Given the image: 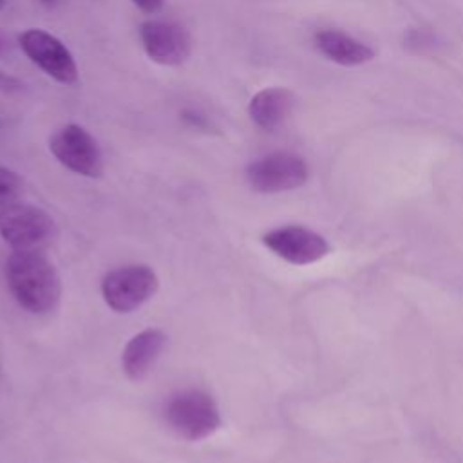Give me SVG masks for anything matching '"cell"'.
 Returning <instances> with one entry per match:
<instances>
[{
    "mask_svg": "<svg viewBox=\"0 0 463 463\" xmlns=\"http://www.w3.org/2000/svg\"><path fill=\"white\" fill-rule=\"evenodd\" d=\"M251 190L259 194H280L300 188L309 179L306 159L293 152H271L253 159L244 170Z\"/></svg>",
    "mask_w": 463,
    "mask_h": 463,
    "instance_id": "cell-5",
    "label": "cell"
},
{
    "mask_svg": "<svg viewBox=\"0 0 463 463\" xmlns=\"http://www.w3.org/2000/svg\"><path fill=\"white\" fill-rule=\"evenodd\" d=\"M139 40L146 56L159 65L177 67L192 54L188 29L172 20H145L139 25Z\"/></svg>",
    "mask_w": 463,
    "mask_h": 463,
    "instance_id": "cell-8",
    "label": "cell"
},
{
    "mask_svg": "<svg viewBox=\"0 0 463 463\" xmlns=\"http://www.w3.org/2000/svg\"><path fill=\"white\" fill-rule=\"evenodd\" d=\"M317 51L344 67H356L374 58V49L340 29H320L313 36Z\"/></svg>",
    "mask_w": 463,
    "mask_h": 463,
    "instance_id": "cell-12",
    "label": "cell"
},
{
    "mask_svg": "<svg viewBox=\"0 0 463 463\" xmlns=\"http://www.w3.org/2000/svg\"><path fill=\"white\" fill-rule=\"evenodd\" d=\"M165 344L166 335L157 327H148L134 335L121 353V369L127 378L132 382L145 380L165 349Z\"/></svg>",
    "mask_w": 463,
    "mask_h": 463,
    "instance_id": "cell-10",
    "label": "cell"
},
{
    "mask_svg": "<svg viewBox=\"0 0 463 463\" xmlns=\"http://www.w3.org/2000/svg\"><path fill=\"white\" fill-rule=\"evenodd\" d=\"M4 5H5V0H0V11L4 9Z\"/></svg>",
    "mask_w": 463,
    "mask_h": 463,
    "instance_id": "cell-17",
    "label": "cell"
},
{
    "mask_svg": "<svg viewBox=\"0 0 463 463\" xmlns=\"http://www.w3.org/2000/svg\"><path fill=\"white\" fill-rule=\"evenodd\" d=\"M43 5H49V7H52V5H58L61 0H40Z\"/></svg>",
    "mask_w": 463,
    "mask_h": 463,
    "instance_id": "cell-16",
    "label": "cell"
},
{
    "mask_svg": "<svg viewBox=\"0 0 463 463\" xmlns=\"http://www.w3.org/2000/svg\"><path fill=\"white\" fill-rule=\"evenodd\" d=\"M22 87L24 85H22V81L16 76H13V74H9L5 71H0V92L14 94V92H20Z\"/></svg>",
    "mask_w": 463,
    "mask_h": 463,
    "instance_id": "cell-14",
    "label": "cell"
},
{
    "mask_svg": "<svg viewBox=\"0 0 463 463\" xmlns=\"http://www.w3.org/2000/svg\"><path fill=\"white\" fill-rule=\"evenodd\" d=\"M49 150L60 165L83 177H101L103 154L94 136L78 123L60 127L49 139Z\"/></svg>",
    "mask_w": 463,
    "mask_h": 463,
    "instance_id": "cell-6",
    "label": "cell"
},
{
    "mask_svg": "<svg viewBox=\"0 0 463 463\" xmlns=\"http://www.w3.org/2000/svg\"><path fill=\"white\" fill-rule=\"evenodd\" d=\"M137 9H141L146 14H156L163 9L165 0H130Z\"/></svg>",
    "mask_w": 463,
    "mask_h": 463,
    "instance_id": "cell-15",
    "label": "cell"
},
{
    "mask_svg": "<svg viewBox=\"0 0 463 463\" xmlns=\"http://www.w3.org/2000/svg\"><path fill=\"white\" fill-rule=\"evenodd\" d=\"M168 429L181 439L201 441L221 429L222 418L215 400L201 389H183L163 409Z\"/></svg>",
    "mask_w": 463,
    "mask_h": 463,
    "instance_id": "cell-2",
    "label": "cell"
},
{
    "mask_svg": "<svg viewBox=\"0 0 463 463\" xmlns=\"http://www.w3.org/2000/svg\"><path fill=\"white\" fill-rule=\"evenodd\" d=\"M159 288L156 271L146 264H128L109 271L101 280V297L116 313H132L148 302Z\"/></svg>",
    "mask_w": 463,
    "mask_h": 463,
    "instance_id": "cell-4",
    "label": "cell"
},
{
    "mask_svg": "<svg viewBox=\"0 0 463 463\" xmlns=\"http://www.w3.org/2000/svg\"><path fill=\"white\" fill-rule=\"evenodd\" d=\"M0 235L13 251H43L56 237V224L45 210L14 201L0 208Z\"/></svg>",
    "mask_w": 463,
    "mask_h": 463,
    "instance_id": "cell-3",
    "label": "cell"
},
{
    "mask_svg": "<svg viewBox=\"0 0 463 463\" xmlns=\"http://www.w3.org/2000/svg\"><path fill=\"white\" fill-rule=\"evenodd\" d=\"M262 242L277 257L295 266L313 264L324 259L331 250L329 242L320 233L298 224L269 230L262 235Z\"/></svg>",
    "mask_w": 463,
    "mask_h": 463,
    "instance_id": "cell-9",
    "label": "cell"
},
{
    "mask_svg": "<svg viewBox=\"0 0 463 463\" xmlns=\"http://www.w3.org/2000/svg\"><path fill=\"white\" fill-rule=\"evenodd\" d=\"M295 105V96L286 87H266L251 96L248 116L264 132L279 130L289 118Z\"/></svg>",
    "mask_w": 463,
    "mask_h": 463,
    "instance_id": "cell-11",
    "label": "cell"
},
{
    "mask_svg": "<svg viewBox=\"0 0 463 463\" xmlns=\"http://www.w3.org/2000/svg\"><path fill=\"white\" fill-rule=\"evenodd\" d=\"M5 279L14 300L33 315L51 313L61 297V280L43 251H13L5 260Z\"/></svg>",
    "mask_w": 463,
    "mask_h": 463,
    "instance_id": "cell-1",
    "label": "cell"
},
{
    "mask_svg": "<svg viewBox=\"0 0 463 463\" xmlns=\"http://www.w3.org/2000/svg\"><path fill=\"white\" fill-rule=\"evenodd\" d=\"M22 188H24L22 177L14 170L0 165V208L14 201H20Z\"/></svg>",
    "mask_w": 463,
    "mask_h": 463,
    "instance_id": "cell-13",
    "label": "cell"
},
{
    "mask_svg": "<svg viewBox=\"0 0 463 463\" xmlns=\"http://www.w3.org/2000/svg\"><path fill=\"white\" fill-rule=\"evenodd\" d=\"M22 52L49 78L61 85H74L80 78L76 60L65 43L54 34L31 27L18 34Z\"/></svg>",
    "mask_w": 463,
    "mask_h": 463,
    "instance_id": "cell-7",
    "label": "cell"
}]
</instances>
